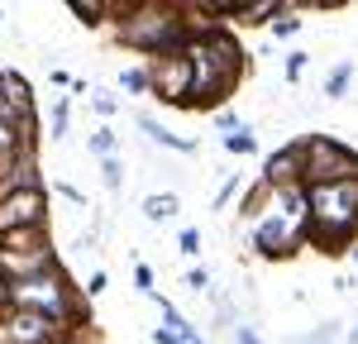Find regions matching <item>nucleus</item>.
Returning <instances> with one entry per match:
<instances>
[{
  "mask_svg": "<svg viewBox=\"0 0 358 344\" xmlns=\"http://www.w3.org/2000/svg\"><path fill=\"white\" fill-rule=\"evenodd\" d=\"M258 182L268 187V192H287V187H301V148L296 139L282 143L277 153L263 158V172H258Z\"/></svg>",
  "mask_w": 358,
  "mask_h": 344,
  "instance_id": "nucleus-8",
  "label": "nucleus"
},
{
  "mask_svg": "<svg viewBox=\"0 0 358 344\" xmlns=\"http://www.w3.org/2000/svg\"><path fill=\"white\" fill-rule=\"evenodd\" d=\"M301 187H334V182H358V153L339 134H301Z\"/></svg>",
  "mask_w": 358,
  "mask_h": 344,
  "instance_id": "nucleus-3",
  "label": "nucleus"
},
{
  "mask_svg": "<svg viewBox=\"0 0 358 344\" xmlns=\"http://www.w3.org/2000/svg\"><path fill=\"white\" fill-rule=\"evenodd\" d=\"M67 10H72L86 29H101L110 20V5H106V0H67Z\"/></svg>",
  "mask_w": 358,
  "mask_h": 344,
  "instance_id": "nucleus-15",
  "label": "nucleus"
},
{
  "mask_svg": "<svg viewBox=\"0 0 358 344\" xmlns=\"http://www.w3.org/2000/svg\"><path fill=\"white\" fill-rule=\"evenodd\" d=\"M187 292H196V296L210 292V268H206V263H201V268H187Z\"/></svg>",
  "mask_w": 358,
  "mask_h": 344,
  "instance_id": "nucleus-26",
  "label": "nucleus"
},
{
  "mask_svg": "<svg viewBox=\"0 0 358 344\" xmlns=\"http://www.w3.org/2000/svg\"><path fill=\"white\" fill-rule=\"evenodd\" d=\"M234 344H263V335L253 325H244V320H234Z\"/></svg>",
  "mask_w": 358,
  "mask_h": 344,
  "instance_id": "nucleus-29",
  "label": "nucleus"
},
{
  "mask_svg": "<svg viewBox=\"0 0 358 344\" xmlns=\"http://www.w3.org/2000/svg\"><path fill=\"white\" fill-rule=\"evenodd\" d=\"M349 86H354V57H339L330 67V77H325V96H330V101H344Z\"/></svg>",
  "mask_w": 358,
  "mask_h": 344,
  "instance_id": "nucleus-14",
  "label": "nucleus"
},
{
  "mask_svg": "<svg viewBox=\"0 0 358 344\" xmlns=\"http://www.w3.org/2000/svg\"><path fill=\"white\" fill-rule=\"evenodd\" d=\"M301 24H306L301 10H296V5H287V10H282V15H277L268 29H273V38H292V34H301Z\"/></svg>",
  "mask_w": 358,
  "mask_h": 344,
  "instance_id": "nucleus-21",
  "label": "nucleus"
},
{
  "mask_svg": "<svg viewBox=\"0 0 358 344\" xmlns=\"http://www.w3.org/2000/svg\"><path fill=\"white\" fill-rule=\"evenodd\" d=\"M177 249H182V258H196V254H201V229H196V225H182Z\"/></svg>",
  "mask_w": 358,
  "mask_h": 344,
  "instance_id": "nucleus-24",
  "label": "nucleus"
},
{
  "mask_svg": "<svg viewBox=\"0 0 358 344\" xmlns=\"http://www.w3.org/2000/svg\"><path fill=\"white\" fill-rule=\"evenodd\" d=\"M120 91H124V96H148V72H143V62H134V67L120 72Z\"/></svg>",
  "mask_w": 358,
  "mask_h": 344,
  "instance_id": "nucleus-22",
  "label": "nucleus"
},
{
  "mask_svg": "<svg viewBox=\"0 0 358 344\" xmlns=\"http://www.w3.org/2000/svg\"><path fill=\"white\" fill-rule=\"evenodd\" d=\"M106 5H110L106 24H115V38L129 53H138L143 62L182 53L192 43V29L182 24V5L177 0H106Z\"/></svg>",
  "mask_w": 358,
  "mask_h": 344,
  "instance_id": "nucleus-2",
  "label": "nucleus"
},
{
  "mask_svg": "<svg viewBox=\"0 0 358 344\" xmlns=\"http://www.w3.org/2000/svg\"><path fill=\"white\" fill-rule=\"evenodd\" d=\"M148 340H153V344H177V335H172L167 325H153V335H148Z\"/></svg>",
  "mask_w": 358,
  "mask_h": 344,
  "instance_id": "nucleus-33",
  "label": "nucleus"
},
{
  "mask_svg": "<svg viewBox=\"0 0 358 344\" xmlns=\"http://www.w3.org/2000/svg\"><path fill=\"white\" fill-rule=\"evenodd\" d=\"M301 234H306V225L287 220L282 210H273V206H268V215H258V225H253V254L268 258V263H287L296 249H306Z\"/></svg>",
  "mask_w": 358,
  "mask_h": 344,
  "instance_id": "nucleus-4",
  "label": "nucleus"
},
{
  "mask_svg": "<svg viewBox=\"0 0 358 344\" xmlns=\"http://www.w3.org/2000/svg\"><path fill=\"white\" fill-rule=\"evenodd\" d=\"M0 24H5V10H0Z\"/></svg>",
  "mask_w": 358,
  "mask_h": 344,
  "instance_id": "nucleus-35",
  "label": "nucleus"
},
{
  "mask_svg": "<svg viewBox=\"0 0 358 344\" xmlns=\"http://www.w3.org/2000/svg\"><path fill=\"white\" fill-rule=\"evenodd\" d=\"M34 187H48L43 182V168H38V153H15L0 163V196L10 192H34Z\"/></svg>",
  "mask_w": 358,
  "mask_h": 344,
  "instance_id": "nucleus-9",
  "label": "nucleus"
},
{
  "mask_svg": "<svg viewBox=\"0 0 358 344\" xmlns=\"http://www.w3.org/2000/svg\"><path fill=\"white\" fill-rule=\"evenodd\" d=\"M53 192H57V196H67L72 206H77V210H91V206H86V192H82V187H72V182H53Z\"/></svg>",
  "mask_w": 358,
  "mask_h": 344,
  "instance_id": "nucleus-27",
  "label": "nucleus"
},
{
  "mask_svg": "<svg viewBox=\"0 0 358 344\" xmlns=\"http://www.w3.org/2000/svg\"><path fill=\"white\" fill-rule=\"evenodd\" d=\"M48 187H34V192H10L0 196V234L10 229H34V225H48Z\"/></svg>",
  "mask_w": 358,
  "mask_h": 344,
  "instance_id": "nucleus-7",
  "label": "nucleus"
},
{
  "mask_svg": "<svg viewBox=\"0 0 358 344\" xmlns=\"http://www.w3.org/2000/svg\"><path fill=\"white\" fill-rule=\"evenodd\" d=\"M134 287L143 292V296H153V292H158V287H153V268H148V263H138V268H134Z\"/></svg>",
  "mask_w": 358,
  "mask_h": 344,
  "instance_id": "nucleus-28",
  "label": "nucleus"
},
{
  "mask_svg": "<svg viewBox=\"0 0 358 344\" xmlns=\"http://www.w3.org/2000/svg\"><path fill=\"white\" fill-rule=\"evenodd\" d=\"M101 292H106V273L96 268V273H91V282H86V296H101Z\"/></svg>",
  "mask_w": 358,
  "mask_h": 344,
  "instance_id": "nucleus-32",
  "label": "nucleus"
},
{
  "mask_svg": "<svg viewBox=\"0 0 358 344\" xmlns=\"http://www.w3.org/2000/svg\"><path fill=\"white\" fill-rule=\"evenodd\" d=\"M134 124L148 134V143H158V148H167V153H196V139H187V134H177V129H167L163 120H153L148 110L134 115Z\"/></svg>",
  "mask_w": 358,
  "mask_h": 344,
  "instance_id": "nucleus-11",
  "label": "nucleus"
},
{
  "mask_svg": "<svg viewBox=\"0 0 358 344\" xmlns=\"http://www.w3.org/2000/svg\"><path fill=\"white\" fill-rule=\"evenodd\" d=\"M215 124H220L224 134H229V129H239L244 120H239V115H234V110H215Z\"/></svg>",
  "mask_w": 358,
  "mask_h": 344,
  "instance_id": "nucleus-31",
  "label": "nucleus"
},
{
  "mask_svg": "<svg viewBox=\"0 0 358 344\" xmlns=\"http://www.w3.org/2000/svg\"><path fill=\"white\" fill-rule=\"evenodd\" d=\"M268 201H273V192H268V187H263V182H253V187H248L244 196H239V215H244V220H258V215H263V206H268Z\"/></svg>",
  "mask_w": 358,
  "mask_h": 344,
  "instance_id": "nucleus-17",
  "label": "nucleus"
},
{
  "mask_svg": "<svg viewBox=\"0 0 358 344\" xmlns=\"http://www.w3.org/2000/svg\"><path fill=\"white\" fill-rule=\"evenodd\" d=\"M234 192H239V177H229V182H224L220 192H215V210H224V206H229V196H234Z\"/></svg>",
  "mask_w": 358,
  "mask_h": 344,
  "instance_id": "nucleus-30",
  "label": "nucleus"
},
{
  "mask_svg": "<svg viewBox=\"0 0 358 344\" xmlns=\"http://www.w3.org/2000/svg\"><path fill=\"white\" fill-rule=\"evenodd\" d=\"M67 335L57 320L38 311H20V306H10V311L0 315V344H57Z\"/></svg>",
  "mask_w": 358,
  "mask_h": 344,
  "instance_id": "nucleus-6",
  "label": "nucleus"
},
{
  "mask_svg": "<svg viewBox=\"0 0 358 344\" xmlns=\"http://www.w3.org/2000/svg\"><path fill=\"white\" fill-rule=\"evenodd\" d=\"M67 120H72V101L57 96L53 110H48V139H67Z\"/></svg>",
  "mask_w": 358,
  "mask_h": 344,
  "instance_id": "nucleus-20",
  "label": "nucleus"
},
{
  "mask_svg": "<svg viewBox=\"0 0 358 344\" xmlns=\"http://www.w3.org/2000/svg\"><path fill=\"white\" fill-rule=\"evenodd\" d=\"M224 153H234V158H248V153H258V139H253V129H248V124L229 129V134H224Z\"/></svg>",
  "mask_w": 358,
  "mask_h": 344,
  "instance_id": "nucleus-18",
  "label": "nucleus"
},
{
  "mask_svg": "<svg viewBox=\"0 0 358 344\" xmlns=\"http://www.w3.org/2000/svg\"><path fill=\"white\" fill-rule=\"evenodd\" d=\"M101 182H106V192H110V196L124 192V158H120V153L101 158Z\"/></svg>",
  "mask_w": 358,
  "mask_h": 344,
  "instance_id": "nucleus-19",
  "label": "nucleus"
},
{
  "mask_svg": "<svg viewBox=\"0 0 358 344\" xmlns=\"http://www.w3.org/2000/svg\"><path fill=\"white\" fill-rule=\"evenodd\" d=\"M0 249H10V254H29V249H53V234H48V225L10 229V234H0Z\"/></svg>",
  "mask_w": 358,
  "mask_h": 344,
  "instance_id": "nucleus-12",
  "label": "nucleus"
},
{
  "mask_svg": "<svg viewBox=\"0 0 358 344\" xmlns=\"http://www.w3.org/2000/svg\"><path fill=\"white\" fill-rule=\"evenodd\" d=\"M282 10H287V0H234V5H229V20H224V29H258V24H273Z\"/></svg>",
  "mask_w": 358,
  "mask_h": 344,
  "instance_id": "nucleus-10",
  "label": "nucleus"
},
{
  "mask_svg": "<svg viewBox=\"0 0 358 344\" xmlns=\"http://www.w3.org/2000/svg\"><path fill=\"white\" fill-rule=\"evenodd\" d=\"M86 153H96V158H110V153H120V134H115L110 124H96V129L86 134Z\"/></svg>",
  "mask_w": 358,
  "mask_h": 344,
  "instance_id": "nucleus-16",
  "label": "nucleus"
},
{
  "mask_svg": "<svg viewBox=\"0 0 358 344\" xmlns=\"http://www.w3.org/2000/svg\"><path fill=\"white\" fill-rule=\"evenodd\" d=\"M143 72H148V96H158L163 106H177V110H187V86H192L187 53L153 57V62H143Z\"/></svg>",
  "mask_w": 358,
  "mask_h": 344,
  "instance_id": "nucleus-5",
  "label": "nucleus"
},
{
  "mask_svg": "<svg viewBox=\"0 0 358 344\" xmlns=\"http://www.w3.org/2000/svg\"><path fill=\"white\" fill-rule=\"evenodd\" d=\"M91 110L106 115V120H115V115H120V96L106 91V86H96V91H91Z\"/></svg>",
  "mask_w": 358,
  "mask_h": 344,
  "instance_id": "nucleus-23",
  "label": "nucleus"
},
{
  "mask_svg": "<svg viewBox=\"0 0 358 344\" xmlns=\"http://www.w3.org/2000/svg\"><path fill=\"white\" fill-rule=\"evenodd\" d=\"M57 344H86V340H82V330H67V335H62Z\"/></svg>",
  "mask_w": 358,
  "mask_h": 344,
  "instance_id": "nucleus-34",
  "label": "nucleus"
},
{
  "mask_svg": "<svg viewBox=\"0 0 358 344\" xmlns=\"http://www.w3.org/2000/svg\"><path fill=\"white\" fill-rule=\"evenodd\" d=\"M306 67H310V53H301V48H296V53H287V82L296 86L306 77Z\"/></svg>",
  "mask_w": 358,
  "mask_h": 344,
  "instance_id": "nucleus-25",
  "label": "nucleus"
},
{
  "mask_svg": "<svg viewBox=\"0 0 358 344\" xmlns=\"http://www.w3.org/2000/svg\"><path fill=\"white\" fill-rule=\"evenodd\" d=\"M182 53H187V67H192L187 110H196V115L224 110V101L234 96V86L244 82V72H248V53L239 43V34L224 24H210L206 34H196Z\"/></svg>",
  "mask_w": 358,
  "mask_h": 344,
  "instance_id": "nucleus-1",
  "label": "nucleus"
},
{
  "mask_svg": "<svg viewBox=\"0 0 358 344\" xmlns=\"http://www.w3.org/2000/svg\"><path fill=\"white\" fill-rule=\"evenodd\" d=\"M138 210H143L148 225H163V220H172V215L182 210V196H177V192H148Z\"/></svg>",
  "mask_w": 358,
  "mask_h": 344,
  "instance_id": "nucleus-13",
  "label": "nucleus"
}]
</instances>
